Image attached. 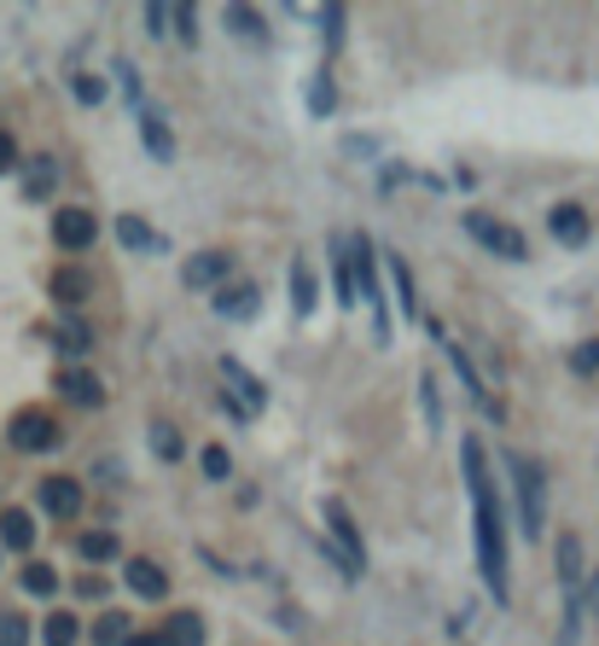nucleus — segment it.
Instances as JSON below:
<instances>
[{
	"instance_id": "nucleus-1",
	"label": "nucleus",
	"mask_w": 599,
	"mask_h": 646,
	"mask_svg": "<svg viewBox=\"0 0 599 646\" xmlns=\"http://www.w3.org/2000/svg\"><path fill=\"white\" fill-rule=\"evenodd\" d=\"M460 472L465 489H472V519H478V565H483V583L489 594L507 606V536H501V496L489 483V454L478 437H460Z\"/></svg>"
},
{
	"instance_id": "nucleus-2",
	"label": "nucleus",
	"mask_w": 599,
	"mask_h": 646,
	"mask_svg": "<svg viewBox=\"0 0 599 646\" xmlns=\"http://www.w3.org/2000/svg\"><path fill=\"white\" fill-rule=\"evenodd\" d=\"M507 478H512V501H518V525L524 536H541L547 530V472L536 454H512L507 460Z\"/></svg>"
},
{
	"instance_id": "nucleus-3",
	"label": "nucleus",
	"mask_w": 599,
	"mask_h": 646,
	"mask_svg": "<svg viewBox=\"0 0 599 646\" xmlns=\"http://www.w3.org/2000/svg\"><path fill=\"white\" fill-rule=\"evenodd\" d=\"M350 268H355V297L367 303V315H373V332H379V344H390V303H384V286H379V245L367 234H355L350 239Z\"/></svg>"
},
{
	"instance_id": "nucleus-4",
	"label": "nucleus",
	"mask_w": 599,
	"mask_h": 646,
	"mask_svg": "<svg viewBox=\"0 0 599 646\" xmlns=\"http://www.w3.org/2000/svg\"><path fill=\"white\" fill-rule=\"evenodd\" d=\"M460 227H465V234H472L483 251H494V256H501V263H530V239L518 234L512 222L489 216V211H465V216H460Z\"/></svg>"
},
{
	"instance_id": "nucleus-5",
	"label": "nucleus",
	"mask_w": 599,
	"mask_h": 646,
	"mask_svg": "<svg viewBox=\"0 0 599 646\" xmlns=\"http://www.w3.org/2000/svg\"><path fill=\"white\" fill-rule=\"evenodd\" d=\"M321 519H326V530H332L326 548L337 554L344 577H361V565H367V548H361V530H355V519H350V507L332 496V501H321Z\"/></svg>"
},
{
	"instance_id": "nucleus-6",
	"label": "nucleus",
	"mask_w": 599,
	"mask_h": 646,
	"mask_svg": "<svg viewBox=\"0 0 599 646\" xmlns=\"http://www.w3.org/2000/svg\"><path fill=\"white\" fill-rule=\"evenodd\" d=\"M59 420L53 413H41V408H23V413H12V425H7V443L18 449V454H53L59 449Z\"/></svg>"
},
{
	"instance_id": "nucleus-7",
	"label": "nucleus",
	"mask_w": 599,
	"mask_h": 646,
	"mask_svg": "<svg viewBox=\"0 0 599 646\" xmlns=\"http://www.w3.org/2000/svg\"><path fill=\"white\" fill-rule=\"evenodd\" d=\"M53 391L70 408H106V379H99L88 361H65V368L53 373Z\"/></svg>"
},
{
	"instance_id": "nucleus-8",
	"label": "nucleus",
	"mask_w": 599,
	"mask_h": 646,
	"mask_svg": "<svg viewBox=\"0 0 599 646\" xmlns=\"http://www.w3.org/2000/svg\"><path fill=\"white\" fill-rule=\"evenodd\" d=\"M222 384H227V402H233V408H239V420H251V413H256V408H263V402H268V391H263V379H256V373L245 368V361H239V355H222Z\"/></svg>"
},
{
	"instance_id": "nucleus-9",
	"label": "nucleus",
	"mask_w": 599,
	"mask_h": 646,
	"mask_svg": "<svg viewBox=\"0 0 599 646\" xmlns=\"http://www.w3.org/2000/svg\"><path fill=\"white\" fill-rule=\"evenodd\" d=\"M227 280H233L227 251H193L187 263H180V286L187 292H222Z\"/></svg>"
},
{
	"instance_id": "nucleus-10",
	"label": "nucleus",
	"mask_w": 599,
	"mask_h": 646,
	"mask_svg": "<svg viewBox=\"0 0 599 646\" xmlns=\"http://www.w3.org/2000/svg\"><path fill=\"white\" fill-rule=\"evenodd\" d=\"M36 501H41L47 519H76V512H82V501H88V489L76 483V478H65V472H53V478H41Z\"/></svg>"
},
{
	"instance_id": "nucleus-11",
	"label": "nucleus",
	"mask_w": 599,
	"mask_h": 646,
	"mask_svg": "<svg viewBox=\"0 0 599 646\" xmlns=\"http://www.w3.org/2000/svg\"><path fill=\"white\" fill-rule=\"evenodd\" d=\"M547 234H553V245H564V251H582L593 239V222H588L582 204H553V211H547Z\"/></svg>"
},
{
	"instance_id": "nucleus-12",
	"label": "nucleus",
	"mask_w": 599,
	"mask_h": 646,
	"mask_svg": "<svg viewBox=\"0 0 599 646\" xmlns=\"http://www.w3.org/2000/svg\"><path fill=\"white\" fill-rule=\"evenodd\" d=\"M53 239H59V251H88L99 239V216L82 211V204H65L53 216Z\"/></svg>"
},
{
	"instance_id": "nucleus-13",
	"label": "nucleus",
	"mask_w": 599,
	"mask_h": 646,
	"mask_svg": "<svg viewBox=\"0 0 599 646\" xmlns=\"http://www.w3.org/2000/svg\"><path fill=\"white\" fill-rule=\"evenodd\" d=\"M122 583H128L135 600H164V594H169V571H164L158 559H140V554L122 565Z\"/></svg>"
},
{
	"instance_id": "nucleus-14",
	"label": "nucleus",
	"mask_w": 599,
	"mask_h": 646,
	"mask_svg": "<svg viewBox=\"0 0 599 646\" xmlns=\"http://www.w3.org/2000/svg\"><path fill=\"white\" fill-rule=\"evenodd\" d=\"M256 309H263V292L251 286V280H227L216 292V315L222 321H256Z\"/></svg>"
},
{
	"instance_id": "nucleus-15",
	"label": "nucleus",
	"mask_w": 599,
	"mask_h": 646,
	"mask_svg": "<svg viewBox=\"0 0 599 646\" xmlns=\"http://www.w3.org/2000/svg\"><path fill=\"white\" fill-rule=\"evenodd\" d=\"M553 559H559V588L564 594H582V536L577 530H564L553 541Z\"/></svg>"
},
{
	"instance_id": "nucleus-16",
	"label": "nucleus",
	"mask_w": 599,
	"mask_h": 646,
	"mask_svg": "<svg viewBox=\"0 0 599 646\" xmlns=\"http://www.w3.org/2000/svg\"><path fill=\"white\" fill-rule=\"evenodd\" d=\"M140 140H146V151H151L158 164H169V158H175V135H169V117H164V111L140 106Z\"/></svg>"
},
{
	"instance_id": "nucleus-17",
	"label": "nucleus",
	"mask_w": 599,
	"mask_h": 646,
	"mask_svg": "<svg viewBox=\"0 0 599 646\" xmlns=\"http://www.w3.org/2000/svg\"><path fill=\"white\" fill-rule=\"evenodd\" d=\"M47 339L59 344V355H65V361H82V355L94 350V332H88V321H82V315H65L53 332H47Z\"/></svg>"
},
{
	"instance_id": "nucleus-18",
	"label": "nucleus",
	"mask_w": 599,
	"mask_h": 646,
	"mask_svg": "<svg viewBox=\"0 0 599 646\" xmlns=\"http://www.w3.org/2000/svg\"><path fill=\"white\" fill-rule=\"evenodd\" d=\"M222 23H227V30L239 36V41H251V47H263V41H268V23H263V12H256V7H245V0H233V7H222Z\"/></svg>"
},
{
	"instance_id": "nucleus-19",
	"label": "nucleus",
	"mask_w": 599,
	"mask_h": 646,
	"mask_svg": "<svg viewBox=\"0 0 599 646\" xmlns=\"http://www.w3.org/2000/svg\"><path fill=\"white\" fill-rule=\"evenodd\" d=\"M326 251H332V286H337V309H350V303H355V268H350V239H344V234H332V239H326Z\"/></svg>"
},
{
	"instance_id": "nucleus-20",
	"label": "nucleus",
	"mask_w": 599,
	"mask_h": 646,
	"mask_svg": "<svg viewBox=\"0 0 599 646\" xmlns=\"http://www.w3.org/2000/svg\"><path fill=\"white\" fill-rule=\"evenodd\" d=\"M0 548H18V554L36 548V519H30L23 507H7V512H0Z\"/></svg>"
},
{
	"instance_id": "nucleus-21",
	"label": "nucleus",
	"mask_w": 599,
	"mask_h": 646,
	"mask_svg": "<svg viewBox=\"0 0 599 646\" xmlns=\"http://www.w3.org/2000/svg\"><path fill=\"white\" fill-rule=\"evenodd\" d=\"M88 292H94V274H88V268H59V274H53V297H59L65 309L88 303Z\"/></svg>"
},
{
	"instance_id": "nucleus-22",
	"label": "nucleus",
	"mask_w": 599,
	"mask_h": 646,
	"mask_svg": "<svg viewBox=\"0 0 599 646\" xmlns=\"http://www.w3.org/2000/svg\"><path fill=\"white\" fill-rule=\"evenodd\" d=\"M146 443H151V454H158V460H180V454H187V437H180L175 420H151Z\"/></svg>"
},
{
	"instance_id": "nucleus-23",
	"label": "nucleus",
	"mask_w": 599,
	"mask_h": 646,
	"mask_svg": "<svg viewBox=\"0 0 599 646\" xmlns=\"http://www.w3.org/2000/svg\"><path fill=\"white\" fill-rule=\"evenodd\" d=\"M18 588L36 594V600H47V594H59V571H53L47 559H30V565L18 571Z\"/></svg>"
},
{
	"instance_id": "nucleus-24",
	"label": "nucleus",
	"mask_w": 599,
	"mask_h": 646,
	"mask_svg": "<svg viewBox=\"0 0 599 646\" xmlns=\"http://www.w3.org/2000/svg\"><path fill=\"white\" fill-rule=\"evenodd\" d=\"M164 646H204V617L198 611H175L164 624Z\"/></svg>"
},
{
	"instance_id": "nucleus-25",
	"label": "nucleus",
	"mask_w": 599,
	"mask_h": 646,
	"mask_svg": "<svg viewBox=\"0 0 599 646\" xmlns=\"http://www.w3.org/2000/svg\"><path fill=\"white\" fill-rule=\"evenodd\" d=\"M292 309H297V321L315 315V268H308L303 256L292 263Z\"/></svg>"
},
{
	"instance_id": "nucleus-26",
	"label": "nucleus",
	"mask_w": 599,
	"mask_h": 646,
	"mask_svg": "<svg viewBox=\"0 0 599 646\" xmlns=\"http://www.w3.org/2000/svg\"><path fill=\"white\" fill-rule=\"evenodd\" d=\"M117 239L122 251H164V239L146 227V216H117Z\"/></svg>"
},
{
	"instance_id": "nucleus-27",
	"label": "nucleus",
	"mask_w": 599,
	"mask_h": 646,
	"mask_svg": "<svg viewBox=\"0 0 599 646\" xmlns=\"http://www.w3.org/2000/svg\"><path fill=\"white\" fill-rule=\"evenodd\" d=\"M53 187H59V164L53 158H30V164H23V193H30V198H47Z\"/></svg>"
},
{
	"instance_id": "nucleus-28",
	"label": "nucleus",
	"mask_w": 599,
	"mask_h": 646,
	"mask_svg": "<svg viewBox=\"0 0 599 646\" xmlns=\"http://www.w3.org/2000/svg\"><path fill=\"white\" fill-rule=\"evenodd\" d=\"M384 268H390V280H396V297H402V309H407V315H420V297H413V268H407V256H396V251H390V256H384Z\"/></svg>"
},
{
	"instance_id": "nucleus-29",
	"label": "nucleus",
	"mask_w": 599,
	"mask_h": 646,
	"mask_svg": "<svg viewBox=\"0 0 599 646\" xmlns=\"http://www.w3.org/2000/svg\"><path fill=\"white\" fill-rule=\"evenodd\" d=\"M128 635H135L128 611H106V617L94 624V646H128Z\"/></svg>"
},
{
	"instance_id": "nucleus-30",
	"label": "nucleus",
	"mask_w": 599,
	"mask_h": 646,
	"mask_svg": "<svg viewBox=\"0 0 599 646\" xmlns=\"http://www.w3.org/2000/svg\"><path fill=\"white\" fill-rule=\"evenodd\" d=\"M332 111H337V88L326 70H315L308 76V117H332Z\"/></svg>"
},
{
	"instance_id": "nucleus-31",
	"label": "nucleus",
	"mask_w": 599,
	"mask_h": 646,
	"mask_svg": "<svg viewBox=\"0 0 599 646\" xmlns=\"http://www.w3.org/2000/svg\"><path fill=\"white\" fill-rule=\"evenodd\" d=\"M76 554H82L88 565H106V559H117V536L111 530H88V536H76Z\"/></svg>"
},
{
	"instance_id": "nucleus-32",
	"label": "nucleus",
	"mask_w": 599,
	"mask_h": 646,
	"mask_svg": "<svg viewBox=\"0 0 599 646\" xmlns=\"http://www.w3.org/2000/svg\"><path fill=\"white\" fill-rule=\"evenodd\" d=\"M76 635H82V624H76L70 611H47V624H41L47 646H76Z\"/></svg>"
},
{
	"instance_id": "nucleus-33",
	"label": "nucleus",
	"mask_w": 599,
	"mask_h": 646,
	"mask_svg": "<svg viewBox=\"0 0 599 646\" xmlns=\"http://www.w3.org/2000/svg\"><path fill=\"white\" fill-rule=\"evenodd\" d=\"M0 646H30V617H23V611H0Z\"/></svg>"
},
{
	"instance_id": "nucleus-34",
	"label": "nucleus",
	"mask_w": 599,
	"mask_h": 646,
	"mask_svg": "<svg viewBox=\"0 0 599 646\" xmlns=\"http://www.w3.org/2000/svg\"><path fill=\"white\" fill-rule=\"evenodd\" d=\"M198 467H204V478H210V483H227V478H233V454H227L222 443H210V449H204V460H198Z\"/></svg>"
},
{
	"instance_id": "nucleus-35",
	"label": "nucleus",
	"mask_w": 599,
	"mask_h": 646,
	"mask_svg": "<svg viewBox=\"0 0 599 646\" xmlns=\"http://www.w3.org/2000/svg\"><path fill=\"white\" fill-rule=\"evenodd\" d=\"M570 373H599V339H582L577 350H570Z\"/></svg>"
},
{
	"instance_id": "nucleus-36",
	"label": "nucleus",
	"mask_w": 599,
	"mask_h": 646,
	"mask_svg": "<svg viewBox=\"0 0 599 646\" xmlns=\"http://www.w3.org/2000/svg\"><path fill=\"white\" fill-rule=\"evenodd\" d=\"M70 94L82 99V106H99V99H106V82H99V76H88V70H82V76H70Z\"/></svg>"
},
{
	"instance_id": "nucleus-37",
	"label": "nucleus",
	"mask_w": 599,
	"mask_h": 646,
	"mask_svg": "<svg viewBox=\"0 0 599 646\" xmlns=\"http://www.w3.org/2000/svg\"><path fill=\"white\" fill-rule=\"evenodd\" d=\"M321 23H326V53L344 47V7H321Z\"/></svg>"
},
{
	"instance_id": "nucleus-38",
	"label": "nucleus",
	"mask_w": 599,
	"mask_h": 646,
	"mask_svg": "<svg viewBox=\"0 0 599 646\" xmlns=\"http://www.w3.org/2000/svg\"><path fill=\"white\" fill-rule=\"evenodd\" d=\"M140 18H146V30L158 36V41H169V30H175V7H146Z\"/></svg>"
},
{
	"instance_id": "nucleus-39",
	"label": "nucleus",
	"mask_w": 599,
	"mask_h": 646,
	"mask_svg": "<svg viewBox=\"0 0 599 646\" xmlns=\"http://www.w3.org/2000/svg\"><path fill=\"white\" fill-rule=\"evenodd\" d=\"M175 36L198 41V7H193V0H180V7H175Z\"/></svg>"
},
{
	"instance_id": "nucleus-40",
	"label": "nucleus",
	"mask_w": 599,
	"mask_h": 646,
	"mask_svg": "<svg viewBox=\"0 0 599 646\" xmlns=\"http://www.w3.org/2000/svg\"><path fill=\"white\" fill-rule=\"evenodd\" d=\"M420 402H425V425L436 431V425H442V408H436V384H431V373L420 379Z\"/></svg>"
},
{
	"instance_id": "nucleus-41",
	"label": "nucleus",
	"mask_w": 599,
	"mask_h": 646,
	"mask_svg": "<svg viewBox=\"0 0 599 646\" xmlns=\"http://www.w3.org/2000/svg\"><path fill=\"white\" fill-rule=\"evenodd\" d=\"M12 169H18V140L0 128V175H12Z\"/></svg>"
},
{
	"instance_id": "nucleus-42",
	"label": "nucleus",
	"mask_w": 599,
	"mask_h": 646,
	"mask_svg": "<svg viewBox=\"0 0 599 646\" xmlns=\"http://www.w3.org/2000/svg\"><path fill=\"white\" fill-rule=\"evenodd\" d=\"M582 606L593 611V624H599V571H588V583H582Z\"/></svg>"
},
{
	"instance_id": "nucleus-43",
	"label": "nucleus",
	"mask_w": 599,
	"mask_h": 646,
	"mask_svg": "<svg viewBox=\"0 0 599 646\" xmlns=\"http://www.w3.org/2000/svg\"><path fill=\"white\" fill-rule=\"evenodd\" d=\"M76 594H82V600H106V583H99V577H82V583H76Z\"/></svg>"
},
{
	"instance_id": "nucleus-44",
	"label": "nucleus",
	"mask_w": 599,
	"mask_h": 646,
	"mask_svg": "<svg viewBox=\"0 0 599 646\" xmlns=\"http://www.w3.org/2000/svg\"><path fill=\"white\" fill-rule=\"evenodd\" d=\"M128 646H164V635H140L135 629V635H128Z\"/></svg>"
}]
</instances>
